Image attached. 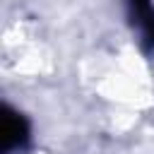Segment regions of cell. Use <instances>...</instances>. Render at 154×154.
I'll return each mask as SVG.
<instances>
[{"instance_id":"6da1fadb","label":"cell","mask_w":154,"mask_h":154,"mask_svg":"<svg viewBox=\"0 0 154 154\" xmlns=\"http://www.w3.org/2000/svg\"><path fill=\"white\" fill-rule=\"evenodd\" d=\"M132 19L137 22L140 31L144 34V38L154 46V7L149 0H128Z\"/></svg>"}]
</instances>
